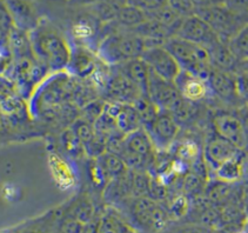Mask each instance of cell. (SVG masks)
Masks as SVG:
<instances>
[{"mask_svg":"<svg viewBox=\"0 0 248 233\" xmlns=\"http://www.w3.org/2000/svg\"><path fill=\"white\" fill-rule=\"evenodd\" d=\"M71 129L73 130L74 133H76L77 137L80 139L82 145H84V149L88 143L92 141V139L96 134L94 124H92L91 121L86 120V119L81 118V116L74 121Z\"/></svg>","mask_w":248,"mask_h":233,"instance_id":"7402d4cb","label":"cell"},{"mask_svg":"<svg viewBox=\"0 0 248 233\" xmlns=\"http://www.w3.org/2000/svg\"><path fill=\"white\" fill-rule=\"evenodd\" d=\"M238 87L241 99L248 102V73H242L238 77Z\"/></svg>","mask_w":248,"mask_h":233,"instance_id":"836d02e7","label":"cell"},{"mask_svg":"<svg viewBox=\"0 0 248 233\" xmlns=\"http://www.w3.org/2000/svg\"><path fill=\"white\" fill-rule=\"evenodd\" d=\"M241 152V150L236 149L230 141L220 135H216L206 143L203 149V160L206 165L216 171L222 164L239 155Z\"/></svg>","mask_w":248,"mask_h":233,"instance_id":"7c38bea8","label":"cell"},{"mask_svg":"<svg viewBox=\"0 0 248 233\" xmlns=\"http://www.w3.org/2000/svg\"><path fill=\"white\" fill-rule=\"evenodd\" d=\"M156 148L165 150L170 148L180 131V124L170 111L160 110L152 126L147 130Z\"/></svg>","mask_w":248,"mask_h":233,"instance_id":"30bf717a","label":"cell"},{"mask_svg":"<svg viewBox=\"0 0 248 233\" xmlns=\"http://www.w3.org/2000/svg\"><path fill=\"white\" fill-rule=\"evenodd\" d=\"M236 233H248L247 231H244V230H241V231H238Z\"/></svg>","mask_w":248,"mask_h":233,"instance_id":"74e56055","label":"cell"},{"mask_svg":"<svg viewBox=\"0 0 248 233\" xmlns=\"http://www.w3.org/2000/svg\"><path fill=\"white\" fill-rule=\"evenodd\" d=\"M119 70L125 74L126 77L137 86L138 90L140 91L142 97L148 96V83H150V67L141 58L129 60L124 64H120Z\"/></svg>","mask_w":248,"mask_h":233,"instance_id":"9a60e30c","label":"cell"},{"mask_svg":"<svg viewBox=\"0 0 248 233\" xmlns=\"http://www.w3.org/2000/svg\"><path fill=\"white\" fill-rule=\"evenodd\" d=\"M129 227L113 213H105L99 218L94 233H126Z\"/></svg>","mask_w":248,"mask_h":233,"instance_id":"44dd1931","label":"cell"},{"mask_svg":"<svg viewBox=\"0 0 248 233\" xmlns=\"http://www.w3.org/2000/svg\"><path fill=\"white\" fill-rule=\"evenodd\" d=\"M217 134L224 138L236 149L244 151L248 146V133L240 118L231 113H217L213 119Z\"/></svg>","mask_w":248,"mask_h":233,"instance_id":"9c48e42d","label":"cell"},{"mask_svg":"<svg viewBox=\"0 0 248 233\" xmlns=\"http://www.w3.org/2000/svg\"><path fill=\"white\" fill-rule=\"evenodd\" d=\"M175 35L207 47L208 50L222 43L217 32L198 15L186 17Z\"/></svg>","mask_w":248,"mask_h":233,"instance_id":"ba28073f","label":"cell"},{"mask_svg":"<svg viewBox=\"0 0 248 233\" xmlns=\"http://www.w3.org/2000/svg\"><path fill=\"white\" fill-rule=\"evenodd\" d=\"M85 224L78 219L70 217L62 220L60 225V233H85Z\"/></svg>","mask_w":248,"mask_h":233,"instance_id":"4dcf8cb0","label":"cell"},{"mask_svg":"<svg viewBox=\"0 0 248 233\" xmlns=\"http://www.w3.org/2000/svg\"><path fill=\"white\" fill-rule=\"evenodd\" d=\"M131 212L138 224L153 229L154 231H161L170 219L168 211L148 196L136 198L132 204Z\"/></svg>","mask_w":248,"mask_h":233,"instance_id":"5b68a950","label":"cell"},{"mask_svg":"<svg viewBox=\"0 0 248 233\" xmlns=\"http://www.w3.org/2000/svg\"><path fill=\"white\" fill-rule=\"evenodd\" d=\"M203 190V179L197 172H188L183 179V192L186 196L198 197Z\"/></svg>","mask_w":248,"mask_h":233,"instance_id":"603a6c76","label":"cell"},{"mask_svg":"<svg viewBox=\"0 0 248 233\" xmlns=\"http://www.w3.org/2000/svg\"><path fill=\"white\" fill-rule=\"evenodd\" d=\"M179 159L183 162H193L195 163L199 157V148L194 141L186 140L183 144H180L176 151Z\"/></svg>","mask_w":248,"mask_h":233,"instance_id":"d4e9b609","label":"cell"},{"mask_svg":"<svg viewBox=\"0 0 248 233\" xmlns=\"http://www.w3.org/2000/svg\"><path fill=\"white\" fill-rule=\"evenodd\" d=\"M128 4L134 5V6L140 8L146 13H151L166 6L168 0H129Z\"/></svg>","mask_w":248,"mask_h":233,"instance_id":"f546056e","label":"cell"},{"mask_svg":"<svg viewBox=\"0 0 248 233\" xmlns=\"http://www.w3.org/2000/svg\"><path fill=\"white\" fill-rule=\"evenodd\" d=\"M148 17L144 11L134 6V5L126 4L120 8L117 18H115L113 23L117 25L118 27H120V29L133 30L139 26V25L145 23Z\"/></svg>","mask_w":248,"mask_h":233,"instance_id":"ac0fdd59","label":"cell"},{"mask_svg":"<svg viewBox=\"0 0 248 233\" xmlns=\"http://www.w3.org/2000/svg\"><path fill=\"white\" fill-rule=\"evenodd\" d=\"M227 45L236 60H248V23L231 38Z\"/></svg>","mask_w":248,"mask_h":233,"instance_id":"ffe728a7","label":"cell"},{"mask_svg":"<svg viewBox=\"0 0 248 233\" xmlns=\"http://www.w3.org/2000/svg\"><path fill=\"white\" fill-rule=\"evenodd\" d=\"M176 233H211V232H208V230L203 226L188 225V226L183 227V229H180Z\"/></svg>","mask_w":248,"mask_h":233,"instance_id":"e575fe53","label":"cell"},{"mask_svg":"<svg viewBox=\"0 0 248 233\" xmlns=\"http://www.w3.org/2000/svg\"><path fill=\"white\" fill-rule=\"evenodd\" d=\"M105 106L106 104H104L103 101H91L87 106H85L82 109V116L81 118L86 119V120L91 121L92 124H94L96 120L99 119V116L104 113Z\"/></svg>","mask_w":248,"mask_h":233,"instance_id":"f1b7e54d","label":"cell"},{"mask_svg":"<svg viewBox=\"0 0 248 233\" xmlns=\"http://www.w3.org/2000/svg\"><path fill=\"white\" fill-rule=\"evenodd\" d=\"M175 84L180 91L181 96L186 100L197 102L202 100L208 96L211 87L207 79L194 76L186 71H181L180 76L176 78Z\"/></svg>","mask_w":248,"mask_h":233,"instance_id":"5bb4252c","label":"cell"},{"mask_svg":"<svg viewBox=\"0 0 248 233\" xmlns=\"http://www.w3.org/2000/svg\"><path fill=\"white\" fill-rule=\"evenodd\" d=\"M168 5L184 18L197 13V0H168Z\"/></svg>","mask_w":248,"mask_h":233,"instance_id":"4316f807","label":"cell"},{"mask_svg":"<svg viewBox=\"0 0 248 233\" xmlns=\"http://www.w3.org/2000/svg\"><path fill=\"white\" fill-rule=\"evenodd\" d=\"M92 216H93L92 205L88 204V202H81V204H79L78 206L74 209V213L72 217L82 221L84 224H86L87 221H91Z\"/></svg>","mask_w":248,"mask_h":233,"instance_id":"1f68e13d","label":"cell"},{"mask_svg":"<svg viewBox=\"0 0 248 233\" xmlns=\"http://www.w3.org/2000/svg\"><path fill=\"white\" fill-rule=\"evenodd\" d=\"M1 2L12 16L18 29L30 32L40 23L41 18L31 0H1Z\"/></svg>","mask_w":248,"mask_h":233,"instance_id":"4fadbf2b","label":"cell"},{"mask_svg":"<svg viewBox=\"0 0 248 233\" xmlns=\"http://www.w3.org/2000/svg\"><path fill=\"white\" fill-rule=\"evenodd\" d=\"M231 193V187L228 183L217 180L216 184L212 185L207 191V198L209 201L219 202L227 198Z\"/></svg>","mask_w":248,"mask_h":233,"instance_id":"83f0119b","label":"cell"},{"mask_svg":"<svg viewBox=\"0 0 248 233\" xmlns=\"http://www.w3.org/2000/svg\"><path fill=\"white\" fill-rule=\"evenodd\" d=\"M29 33L33 54L43 65L52 71H62L68 67L73 45L59 27L46 19H41Z\"/></svg>","mask_w":248,"mask_h":233,"instance_id":"6da1fadb","label":"cell"},{"mask_svg":"<svg viewBox=\"0 0 248 233\" xmlns=\"http://www.w3.org/2000/svg\"><path fill=\"white\" fill-rule=\"evenodd\" d=\"M141 59L147 64L151 71L170 82L175 83L176 78L180 76L183 71L179 63L165 45L147 47L141 55Z\"/></svg>","mask_w":248,"mask_h":233,"instance_id":"52a82bcc","label":"cell"},{"mask_svg":"<svg viewBox=\"0 0 248 233\" xmlns=\"http://www.w3.org/2000/svg\"><path fill=\"white\" fill-rule=\"evenodd\" d=\"M96 163L100 166L105 177L108 179H117L128 173V166L120 155L106 151L100 157L96 158Z\"/></svg>","mask_w":248,"mask_h":233,"instance_id":"e0dca14e","label":"cell"},{"mask_svg":"<svg viewBox=\"0 0 248 233\" xmlns=\"http://www.w3.org/2000/svg\"><path fill=\"white\" fill-rule=\"evenodd\" d=\"M224 4L234 13L248 19V0H225Z\"/></svg>","mask_w":248,"mask_h":233,"instance_id":"d6a6232c","label":"cell"},{"mask_svg":"<svg viewBox=\"0 0 248 233\" xmlns=\"http://www.w3.org/2000/svg\"><path fill=\"white\" fill-rule=\"evenodd\" d=\"M189 207H191V204H189L187 196L186 194H181V196H176L175 198L173 199L170 205L168 212H170V217L180 219L185 217V216L189 212Z\"/></svg>","mask_w":248,"mask_h":233,"instance_id":"cb8c5ba5","label":"cell"},{"mask_svg":"<svg viewBox=\"0 0 248 233\" xmlns=\"http://www.w3.org/2000/svg\"><path fill=\"white\" fill-rule=\"evenodd\" d=\"M62 145H64V148L66 150H67L68 153H71L72 155H78L81 150L82 151H85L84 145H82L80 139L77 137V134L73 132L72 129L67 130V131L62 133Z\"/></svg>","mask_w":248,"mask_h":233,"instance_id":"484cf974","label":"cell"},{"mask_svg":"<svg viewBox=\"0 0 248 233\" xmlns=\"http://www.w3.org/2000/svg\"><path fill=\"white\" fill-rule=\"evenodd\" d=\"M211 91L222 100L235 102L241 99L238 87V77L231 71L214 67L207 78Z\"/></svg>","mask_w":248,"mask_h":233,"instance_id":"8fae6325","label":"cell"},{"mask_svg":"<svg viewBox=\"0 0 248 233\" xmlns=\"http://www.w3.org/2000/svg\"><path fill=\"white\" fill-rule=\"evenodd\" d=\"M95 58L84 45H73L68 70L79 77L91 76L95 70Z\"/></svg>","mask_w":248,"mask_h":233,"instance_id":"2e32d148","label":"cell"},{"mask_svg":"<svg viewBox=\"0 0 248 233\" xmlns=\"http://www.w3.org/2000/svg\"><path fill=\"white\" fill-rule=\"evenodd\" d=\"M103 0H70V2H74L76 5H81V6H94V5L99 4Z\"/></svg>","mask_w":248,"mask_h":233,"instance_id":"d590c367","label":"cell"},{"mask_svg":"<svg viewBox=\"0 0 248 233\" xmlns=\"http://www.w3.org/2000/svg\"><path fill=\"white\" fill-rule=\"evenodd\" d=\"M165 47L173 54L183 71L207 79L214 68L211 52L207 47L176 35L168 39Z\"/></svg>","mask_w":248,"mask_h":233,"instance_id":"3957f363","label":"cell"},{"mask_svg":"<svg viewBox=\"0 0 248 233\" xmlns=\"http://www.w3.org/2000/svg\"><path fill=\"white\" fill-rule=\"evenodd\" d=\"M211 233H221V232H219V231H213V232H211Z\"/></svg>","mask_w":248,"mask_h":233,"instance_id":"ab89813d","label":"cell"},{"mask_svg":"<svg viewBox=\"0 0 248 233\" xmlns=\"http://www.w3.org/2000/svg\"><path fill=\"white\" fill-rule=\"evenodd\" d=\"M126 233H134V232H133V231H132V230H131V229H128V230H127V232H126Z\"/></svg>","mask_w":248,"mask_h":233,"instance_id":"f35d334b","label":"cell"},{"mask_svg":"<svg viewBox=\"0 0 248 233\" xmlns=\"http://www.w3.org/2000/svg\"><path fill=\"white\" fill-rule=\"evenodd\" d=\"M225 0H197L198 7L203 5H213V4H224Z\"/></svg>","mask_w":248,"mask_h":233,"instance_id":"8d00e7d4","label":"cell"},{"mask_svg":"<svg viewBox=\"0 0 248 233\" xmlns=\"http://www.w3.org/2000/svg\"><path fill=\"white\" fill-rule=\"evenodd\" d=\"M207 23L222 43L227 44L231 38L244 25L248 23L246 17H242L234 13L225 4L203 5L197 8V13Z\"/></svg>","mask_w":248,"mask_h":233,"instance_id":"277c9868","label":"cell"},{"mask_svg":"<svg viewBox=\"0 0 248 233\" xmlns=\"http://www.w3.org/2000/svg\"><path fill=\"white\" fill-rule=\"evenodd\" d=\"M242 174H244V160H242L241 153L227 160L216 170L217 179L228 183V184L240 180Z\"/></svg>","mask_w":248,"mask_h":233,"instance_id":"d6986e66","label":"cell"},{"mask_svg":"<svg viewBox=\"0 0 248 233\" xmlns=\"http://www.w3.org/2000/svg\"><path fill=\"white\" fill-rule=\"evenodd\" d=\"M148 96L159 109L170 112L174 111L184 100V97L174 82L164 79L153 71L150 72Z\"/></svg>","mask_w":248,"mask_h":233,"instance_id":"8992f818","label":"cell"},{"mask_svg":"<svg viewBox=\"0 0 248 233\" xmlns=\"http://www.w3.org/2000/svg\"><path fill=\"white\" fill-rule=\"evenodd\" d=\"M108 33L99 41L98 58L109 65H120L129 60L141 58L146 50L145 40L132 32L118 27L114 23L105 24Z\"/></svg>","mask_w":248,"mask_h":233,"instance_id":"7a4b0ae2","label":"cell"}]
</instances>
